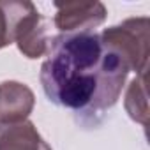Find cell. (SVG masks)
Wrapping results in <instances>:
<instances>
[{"label":"cell","instance_id":"1","mask_svg":"<svg viewBox=\"0 0 150 150\" xmlns=\"http://www.w3.org/2000/svg\"><path fill=\"white\" fill-rule=\"evenodd\" d=\"M127 72L99 34H60L50 41L41 85L53 104L94 117L117 104Z\"/></svg>","mask_w":150,"mask_h":150},{"label":"cell","instance_id":"2","mask_svg":"<svg viewBox=\"0 0 150 150\" xmlns=\"http://www.w3.org/2000/svg\"><path fill=\"white\" fill-rule=\"evenodd\" d=\"M148 18H129L120 25L106 28L99 35L124 60L129 71L145 74L148 62Z\"/></svg>","mask_w":150,"mask_h":150},{"label":"cell","instance_id":"3","mask_svg":"<svg viewBox=\"0 0 150 150\" xmlns=\"http://www.w3.org/2000/svg\"><path fill=\"white\" fill-rule=\"evenodd\" d=\"M14 25H13V42L27 58H41L50 48V30L48 21L39 14L32 2H13Z\"/></svg>","mask_w":150,"mask_h":150},{"label":"cell","instance_id":"4","mask_svg":"<svg viewBox=\"0 0 150 150\" xmlns=\"http://www.w3.org/2000/svg\"><path fill=\"white\" fill-rule=\"evenodd\" d=\"M55 27L60 34H88L106 20L101 2H57Z\"/></svg>","mask_w":150,"mask_h":150},{"label":"cell","instance_id":"5","mask_svg":"<svg viewBox=\"0 0 150 150\" xmlns=\"http://www.w3.org/2000/svg\"><path fill=\"white\" fill-rule=\"evenodd\" d=\"M35 104L34 92L20 81L0 83V124H16L28 118Z\"/></svg>","mask_w":150,"mask_h":150},{"label":"cell","instance_id":"6","mask_svg":"<svg viewBox=\"0 0 150 150\" xmlns=\"http://www.w3.org/2000/svg\"><path fill=\"white\" fill-rule=\"evenodd\" d=\"M0 150H51L28 120L0 124Z\"/></svg>","mask_w":150,"mask_h":150},{"label":"cell","instance_id":"7","mask_svg":"<svg viewBox=\"0 0 150 150\" xmlns=\"http://www.w3.org/2000/svg\"><path fill=\"white\" fill-rule=\"evenodd\" d=\"M145 74H138V78H134L127 88L125 94V111L129 113V117L145 125L148 124V101H146V87H145Z\"/></svg>","mask_w":150,"mask_h":150},{"label":"cell","instance_id":"8","mask_svg":"<svg viewBox=\"0 0 150 150\" xmlns=\"http://www.w3.org/2000/svg\"><path fill=\"white\" fill-rule=\"evenodd\" d=\"M14 9L13 2H0V50L13 42Z\"/></svg>","mask_w":150,"mask_h":150}]
</instances>
